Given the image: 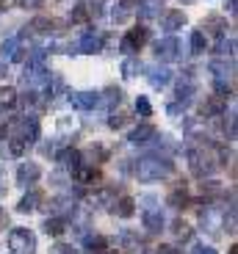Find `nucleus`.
I'll list each match as a JSON object with an SVG mask.
<instances>
[{
    "label": "nucleus",
    "instance_id": "1",
    "mask_svg": "<svg viewBox=\"0 0 238 254\" xmlns=\"http://www.w3.org/2000/svg\"><path fill=\"white\" fill-rule=\"evenodd\" d=\"M172 172H174V166L166 158L163 160L161 158H144V160H139V169H136V174H139L142 183H153V180L169 177Z\"/></svg>",
    "mask_w": 238,
    "mask_h": 254
},
{
    "label": "nucleus",
    "instance_id": "2",
    "mask_svg": "<svg viewBox=\"0 0 238 254\" xmlns=\"http://www.w3.org/2000/svg\"><path fill=\"white\" fill-rule=\"evenodd\" d=\"M8 249L14 254H33L36 252V238H33L31 229L25 227H17L8 232Z\"/></svg>",
    "mask_w": 238,
    "mask_h": 254
},
{
    "label": "nucleus",
    "instance_id": "3",
    "mask_svg": "<svg viewBox=\"0 0 238 254\" xmlns=\"http://www.w3.org/2000/svg\"><path fill=\"white\" fill-rule=\"evenodd\" d=\"M147 36H150V31L147 28H133V31H128L122 36V45H119V50L122 53H128V56H133V53H139L142 50V45L147 42Z\"/></svg>",
    "mask_w": 238,
    "mask_h": 254
},
{
    "label": "nucleus",
    "instance_id": "4",
    "mask_svg": "<svg viewBox=\"0 0 238 254\" xmlns=\"http://www.w3.org/2000/svg\"><path fill=\"white\" fill-rule=\"evenodd\" d=\"M155 56L163 58V61H174V58H180V42H177L174 36L161 39V42L155 45Z\"/></svg>",
    "mask_w": 238,
    "mask_h": 254
},
{
    "label": "nucleus",
    "instance_id": "5",
    "mask_svg": "<svg viewBox=\"0 0 238 254\" xmlns=\"http://www.w3.org/2000/svg\"><path fill=\"white\" fill-rule=\"evenodd\" d=\"M186 25V14L180 11V8H172V11H166L161 17V28L166 33H174V31H180V28Z\"/></svg>",
    "mask_w": 238,
    "mask_h": 254
},
{
    "label": "nucleus",
    "instance_id": "6",
    "mask_svg": "<svg viewBox=\"0 0 238 254\" xmlns=\"http://www.w3.org/2000/svg\"><path fill=\"white\" fill-rule=\"evenodd\" d=\"M70 102L75 105V108L86 111V108H94L97 102H100V97H97L94 91H80V94H72V97H70Z\"/></svg>",
    "mask_w": 238,
    "mask_h": 254
},
{
    "label": "nucleus",
    "instance_id": "7",
    "mask_svg": "<svg viewBox=\"0 0 238 254\" xmlns=\"http://www.w3.org/2000/svg\"><path fill=\"white\" fill-rule=\"evenodd\" d=\"M100 47H103V39L97 36L94 31H89L83 39H80V45H78V50H80V53H100Z\"/></svg>",
    "mask_w": 238,
    "mask_h": 254
},
{
    "label": "nucleus",
    "instance_id": "8",
    "mask_svg": "<svg viewBox=\"0 0 238 254\" xmlns=\"http://www.w3.org/2000/svg\"><path fill=\"white\" fill-rule=\"evenodd\" d=\"M169 77H172V72L166 69V66H155V69H150V83H153L155 89H163L169 83Z\"/></svg>",
    "mask_w": 238,
    "mask_h": 254
},
{
    "label": "nucleus",
    "instance_id": "9",
    "mask_svg": "<svg viewBox=\"0 0 238 254\" xmlns=\"http://www.w3.org/2000/svg\"><path fill=\"white\" fill-rule=\"evenodd\" d=\"M39 174H42V169L36 163H22L17 177H19V183H33V180H39Z\"/></svg>",
    "mask_w": 238,
    "mask_h": 254
},
{
    "label": "nucleus",
    "instance_id": "10",
    "mask_svg": "<svg viewBox=\"0 0 238 254\" xmlns=\"http://www.w3.org/2000/svg\"><path fill=\"white\" fill-rule=\"evenodd\" d=\"M150 138H155V127L153 125H144V127H139V130L130 133V141H133V144H150Z\"/></svg>",
    "mask_w": 238,
    "mask_h": 254
},
{
    "label": "nucleus",
    "instance_id": "11",
    "mask_svg": "<svg viewBox=\"0 0 238 254\" xmlns=\"http://www.w3.org/2000/svg\"><path fill=\"white\" fill-rule=\"evenodd\" d=\"M42 202V193H39V190H31V193H28L25 199H22V202H19V213H31V210H36V204Z\"/></svg>",
    "mask_w": 238,
    "mask_h": 254
},
{
    "label": "nucleus",
    "instance_id": "12",
    "mask_svg": "<svg viewBox=\"0 0 238 254\" xmlns=\"http://www.w3.org/2000/svg\"><path fill=\"white\" fill-rule=\"evenodd\" d=\"M205 31L216 33V36H225V31H227V28H225V22H222L219 17H208L205 22H202V33H205Z\"/></svg>",
    "mask_w": 238,
    "mask_h": 254
},
{
    "label": "nucleus",
    "instance_id": "13",
    "mask_svg": "<svg viewBox=\"0 0 238 254\" xmlns=\"http://www.w3.org/2000/svg\"><path fill=\"white\" fill-rule=\"evenodd\" d=\"M144 227H147L150 232H158V229L163 227V216H161V210H155V213H147V216H144Z\"/></svg>",
    "mask_w": 238,
    "mask_h": 254
},
{
    "label": "nucleus",
    "instance_id": "14",
    "mask_svg": "<svg viewBox=\"0 0 238 254\" xmlns=\"http://www.w3.org/2000/svg\"><path fill=\"white\" fill-rule=\"evenodd\" d=\"M133 207H136V202L130 196H122L119 199V204L114 207V213L116 216H122V218H128V216H133Z\"/></svg>",
    "mask_w": 238,
    "mask_h": 254
},
{
    "label": "nucleus",
    "instance_id": "15",
    "mask_svg": "<svg viewBox=\"0 0 238 254\" xmlns=\"http://www.w3.org/2000/svg\"><path fill=\"white\" fill-rule=\"evenodd\" d=\"M205 47H208L205 33H202V31H194V33H191V53H194V56H200V53H205Z\"/></svg>",
    "mask_w": 238,
    "mask_h": 254
},
{
    "label": "nucleus",
    "instance_id": "16",
    "mask_svg": "<svg viewBox=\"0 0 238 254\" xmlns=\"http://www.w3.org/2000/svg\"><path fill=\"white\" fill-rule=\"evenodd\" d=\"M64 229H67L64 218H47V221H45V232H47V235H61Z\"/></svg>",
    "mask_w": 238,
    "mask_h": 254
},
{
    "label": "nucleus",
    "instance_id": "17",
    "mask_svg": "<svg viewBox=\"0 0 238 254\" xmlns=\"http://www.w3.org/2000/svg\"><path fill=\"white\" fill-rule=\"evenodd\" d=\"M174 235H177V241H188L191 238V227L183 221H174Z\"/></svg>",
    "mask_w": 238,
    "mask_h": 254
},
{
    "label": "nucleus",
    "instance_id": "18",
    "mask_svg": "<svg viewBox=\"0 0 238 254\" xmlns=\"http://www.w3.org/2000/svg\"><path fill=\"white\" fill-rule=\"evenodd\" d=\"M17 47H19L17 39H8V42H3V58H17Z\"/></svg>",
    "mask_w": 238,
    "mask_h": 254
},
{
    "label": "nucleus",
    "instance_id": "19",
    "mask_svg": "<svg viewBox=\"0 0 238 254\" xmlns=\"http://www.w3.org/2000/svg\"><path fill=\"white\" fill-rule=\"evenodd\" d=\"M136 111L142 116H153V105H150L147 97H139V100H136Z\"/></svg>",
    "mask_w": 238,
    "mask_h": 254
},
{
    "label": "nucleus",
    "instance_id": "20",
    "mask_svg": "<svg viewBox=\"0 0 238 254\" xmlns=\"http://www.w3.org/2000/svg\"><path fill=\"white\" fill-rule=\"evenodd\" d=\"M14 100H17L14 89H0V105H14Z\"/></svg>",
    "mask_w": 238,
    "mask_h": 254
},
{
    "label": "nucleus",
    "instance_id": "21",
    "mask_svg": "<svg viewBox=\"0 0 238 254\" xmlns=\"http://www.w3.org/2000/svg\"><path fill=\"white\" fill-rule=\"evenodd\" d=\"M50 254H78L72 246H67V243H56V246L50 249Z\"/></svg>",
    "mask_w": 238,
    "mask_h": 254
},
{
    "label": "nucleus",
    "instance_id": "22",
    "mask_svg": "<svg viewBox=\"0 0 238 254\" xmlns=\"http://www.w3.org/2000/svg\"><path fill=\"white\" fill-rule=\"evenodd\" d=\"M136 66H142V64H136V61H128V64H125V77H133Z\"/></svg>",
    "mask_w": 238,
    "mask_h": 254
},
{
    "label": "nucleus",
    "instance_id": "23",
    "mask_svg": "<svg viewBox=\"0 0 238 254\" xmlns=\"http://www.w3.org/2000/svg\"><path fill=\"white\" fill-rule=\"evenodd\" d=\"M188 254H216V252H213L211 246H197L194 252H188Z\"/></svg>",
    "mask_w": 238,
    "mask_h": 254
},
{
    "label": "nucleus",
    "instance_id": "24",
    "mask_svg": "<svg viewBox=\"0 0 238 254\" xmlns=\"http://www.w3.org/2000/svg\"><path fill=\"white\" fill-rule=\"evenodd\" d=\"M158 254H177V249H172V246H161V249H158Z\"/></svg>",
    "mask_w": 238,
    "mask_h": 254
},
{
    "label": "nucleus",
    "instance_id": "25",
    "mask_svg": "<svg viewBox=\"0 0 238 254\" xmlns=\"http://www.w3.org/2000/svg\"><path fill=\"white\" fill-rule=\"evenodd\" d=\"M100 254H116V252H100Z\"/></svg>",
    "mask_w": 238,
    "mask_h": 254
}]
</instances>
